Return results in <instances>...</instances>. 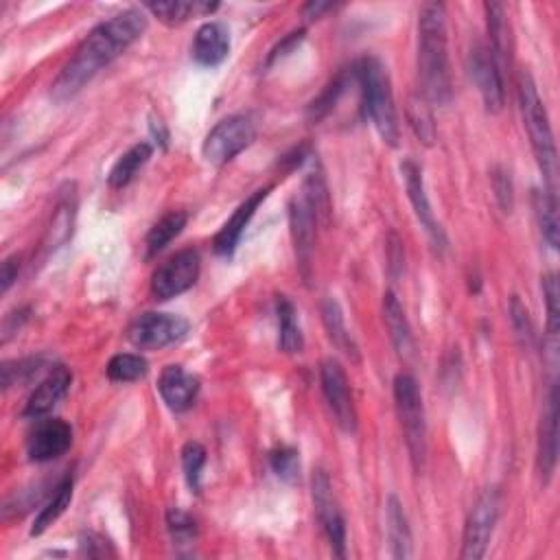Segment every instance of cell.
Instances as JSON below:
<instances>
[{"mask_svg":"<svg viewBox=\"0 0 560 560\" xmlns=\"http://www.w3.org/2000/svg\"><path fill=\"white\" fill-rule=\"evenodd\" d=\"M278 313V346L287 355H296L305 346L302 342V331L296 322V309L291 305V300L280 296L276 302Z\"/></svg>","mask_w":560,"mask_h":560,"instance_id":"27","label":"cell"},{"mask_svg":"<svg viewBox=\"0 0 560 560\" xmlns=\"http://www.w3.org/2000/svg\"><path fill=\"white\" fill-rule=\"evenodd\" d=\"M469 75L473 84L480 90L484 105L488 112H501L506 103V90H504V73L495 64L493 55H490L488 46L477 44L469 55Z\"/></svg>","mask_w":560,"mask_h":560,"instance_id":"12","label":"cell"},{"mask_svg":"<svg viewBox=\"0 0 560 560\" xmlns=\"http://www.w3.org/2000/svg\"><path fill=\"white\" fill-rule=\"evenodd\" d=\"M158 392L169 410L184 412L195 403L200 392V381L189 375L182 366H167L158 381Z\"/></svg>","mask_w":560,"mask_h":560,"instance_id":"19","label":"cell"},{"mask_svg":"<svg viewBox=\"0 0 560 560\" xmlns=\"http://www.w3.org/2000/svg\"><path fill=\"white\" fill-rule=\"evenodd\" d=\"M355 75L361 88V99H364L366 116L375 125L383 143L396 147L401 140V127L388 70L377 57H364V60L355 64Z\"/></svg>","mask_w":560,"mask_h":560,"instance_id":"3","label":"cell"},{"mask_svg":"<svg viewBox=\"0 0 560 560\" xmlns=\"http://www.w3.org/2000/svg\"><path fill=\"white\" fill-rule=\"evenodd\" d=\"M145 9H149L160 22L165 25H182L189 20L193 14H210L215 11L217 5L213 3H184V0H162V3H147Z\"/></svg>","mask_w":560,"mask_h":560,"instance_id":"29","label":"cell"},{"mask_svg":"<svg viewBox=\"0 0 560 560\" xmlns=\"http://www.w3.org/2000/svg\"><path fill=\"white\" fill-rule=\"evenodd\" d=\"M510 322L512 329H515L517 340L521 342L523 348H532L534 346V324L530 320V313L525 309V305L521 302L519 296L510 298Z\"/></svg>","mask_w":560,"mask_h":560,"instance_id":"37","label":"cell"},{"mask_svg":"<svg viewBox=\"0 0 560 560\" xmlns=\"http://www.w3.org/2000/svg\"><path fill=\"white\" fill-rule=\"evenodd\" d=\"M401 173L405 180V189H407V197H410L412 208L416 213V219L420 221V226L425 228L427 235L431 237V241L436 243V248H447V237L442 232L440 224L436 221L434 210H431L429 197L425 191V180H423V169H420L414 160H405L401 165Z\"/></svg>","mask_w":560,"mask_h":560,"instance_id":"14","label":"cell"},{"mask_svg":"<svg viewBox=\"0 0 560 560\" xmlns=\"http://www.w3.org/2000/svg\"><path fill=\"white\" fill-rule=\"evenodd\" d=\"M272 191V186H265V189H259V191H254L248 200H245L235 213H232V217L226 221L224 228H221L217 232V237L213 241L215 245V252L219 256H232L237 250V245L243 237V232L245 228H248L250 224V219L254 217L256 210H259V206L267 200V195H270Z\"/></svg>","mask_w":560,"mask_h":560,"instance_id":"16","label":"cell"},{"mask_svg":"<svg viewBox=\"0 0 560 560\" xmlns=\"http://www.w3.org/2000/svg\"><path fill=\"white\" fill-rule=\"evenodd\" d=\"M42 368V359H20V361H7L3 364V385L11 388V385L29 381L35 372Z\"/></svg>","mask_w":560,"mask_h":560,"instance_id":"39","label":"cell"},{"mask_svg":"<svg viewBox=\"0 0 560 560\" xmlns=\"http://www.w3.org/2000/svg\"><path fill=\"white\" fill-rule=\"evenodd\" d=\"M70 383H73V372H70L66 366H55L49 375H46L38 388L33 390V394L29 396V401L25 405V412L22 416L25 418H42L49 414L53 407L60 403Z\"/></svg>","mask_w":560,"mask_h":560,"instance_id":"17","label":"cell"},{"mask_svg":"<svg viewBox=\"0 0 560 560\" xmlns=\"http://www.w3.org/2000/svg\"><path fill=\"white\" fill-rule=\"evenodd\" d=\"M322 322H324L326 335H329V340L333 342V346L337 350H342V353L348 359L359 361V348L353 340V335H350L348 329H346L344 311L340 307V302H337L335 298H326L322 302Z\"/></svg>","mask_w":560,"mask_h":560,"instance_id":"23","label":"cell"},{"mask_svg":"<svg viewBox=\"0 0 560 560\" xmlns=\"http://www.w3.org/2000/svg\"><path fill=\"white\" fill-rule=\"evenodd\" d=\"M519 105L523 116V127L528 132L532 151L539 162V169L547 180V189L556 186V143L550 125V116H547L545 105L539 97V90L530 73L519 75Z\"/></svg>","mask_w":560,"mask_h":560,"instance_id":"4","label":"cell"},{"mask_svg":"<svg viewBox=\"0 0 560 560\" xmlns=\"http://www.w3.org/2000/svg\"><path fill=\"white\" fill-rule=\"evenodd\" d=\"M394 405L399 414V423L405 434V445L410 451V460L416 473L425 471L427 462V418L423 396L412 375H396L394 379Z\"/></svg>","mask_w":560,"mask_h":560,"instance_id":"5","label":"cell"},{"mask_svg":"<svg viewBox=\"0 0 560 560\" xmlns=\"http://www.w3.org/2000/svg\"><path fill=\"white\" fill-rule=\"evenodd\" d=\"M191 331L189 320L173 313H143L127 331V340L140 350H160L182 342Z\"/></svg>","mask_w":560,"mask_h":560,"instance_id":"8","label":"cell"},{"mask_svg":"<svg viewBox=\"0 0 560 560\" xmlns=\"http://www.w3.org/2000/svg\"><path fill=\"white\" fill-rule=\"evenodd\" d=\"M70 501H73V480L70 477H64V480L57 484L55 493L49 497V501L40 508L38 517L33 521V528H31V536H40L46 530L51 528V525L60 519L66 508L70 506Z\"/></svg>","mask_w":560,"mask_h":560,"instance_id":"26","label":"cell"},{"mask_svg":"<svg viewBox=\"0 0 560 560\" xmlns=\"http://www.w3.org/2000/svg\"><path fill=\"white\" fill-rule=\"evenodd\" d=\"M70 445H73V427L62 418H46L29 434L27 453L31 462H51L62 458Z\"/></svg>","mask_w":560,"mask_h":560,"instance_id":"13","label":"cell"},{"mask_svg":"<svg viewBox=\"0 0 560 560\" xmlns=\"http://www.w3.org/2000/svg\"><path fill=\"white\" fill-rule=\"evenodd\" d=\"M558 462V385L552 381L539 427V473L543 482L552 480Z\"/></svg>","mask_w":560,"mask_h":560,"instance_id":"15","label":"cell"},{"mask_svg":"<svg viewBox=\"0 0 560 560\" xmlns=\"http://www.w3.org/2000/svg\"><path fill=\"white\" fill-rule=\"evenodd\" d=\"M193 60L202 66H219L230 53V33L221 22H206L195 33Z\"/></svg>","mask_w":560,"mask_h":560,"instance_id":"20","label":"cell"},{"mask_svg":"<svg viewBox=\"0 0 560 560\" xmlns=\"http://www.w3.org/2000/svg\"><path fill=\"white\" fill-rule=\"evenodd\" d=\"M305 38V31H294V33H289L287 38L280 42L276 49L272 51V55H270V62H274V60H278V57H283V55H287L291 49H294L296 44H300V40Z\"/></svg>","mask_w":560,"mask_h":560,"instance_id":"42","label":"cell"},{"mask_svg":"<svg viewBox=\"0 0 560 560\" xmlns=\"http://www.w3.org/2000/svg\"><path fill=\"white\" fill-rule=\"evenodd\" d=\"M204 464H206V449L200 445V442H186L182 449V469H184L186 484H189L195 493L202 486Z\"/></svg>","mask_w":560,"mask_h":560,"instance_id":"36","label":"cell"},{"mask_svg":"<svg viewBox=\"0 0 560 560\" xmlns=\"http://www.w3.org/2000/svg\"><path fill=\"white\" fill-rule=\"evenodd\" d=\"M270 464L272 471L280 477L283 482H296L300 477V458L294 447H280L270 453Z\"/></svg>","mask_w":560,"mask_h":560,"instance_id":"38","label":"cell"},{"mask_svg":"<svg viewBox=\"0 0 560 560\" xmlns=\"http://www.w3.org/2000/svg\"><path fill=\"white\" fill-rule=\"evenodd\" d=\"M329 9H333V5L331 3H309L307 7H305V14L309 16V18H320L324 11H329Z\"/></svg>","mask_w":560,"mask_h":560,"instance_id":"44","label":"cell"},{"mask_svg":"<svg viewBox=\"0 0 560 560\" xmlns=\"http://www.w3.org/2000/svg\"><path fill=\"white\" fill-rule=\"evenodd\" d=\"M353 77H355V66L350 68V70H342V73L337 75V77L331 81V84L324 88L322 95L309 105V119H311V121H322L324 116L335 108L337 101L342 99L344 90H346V86H348V81L353 79Z\"/></svg>","mask_w":560,"mask_h":560,"instance_id":"34","label":"cell"},{"mask_svg":"<svg viewBox=\"0 0 560 560\" xmlns=\"http://www.w3.org/2000/svg\"><path fill=\"white\" fill-rule=\"evenodd\" d=\"M543 296L547 309V346H550V353L556 357L558 331H560V289H558L556 274H547L543 278Z\"/></svg>","mask_w":560,"mask_h":560,"instance_id":"32","label":"cell"},{"mask_svg":"<svg viewBox=\"0 0 560 560\" xmlns=\"http://www.w3.org/2000/svg\"><path fill=\"white\" fill-rule=\"evenodd\" d=\"M407 119H410L414 134L423 140L425 145H434L436 125L434 116H431L429 101L423 95H412L410 101H407Z\"/></svg>","mask_w":560,"mask_h":560,"instance_id":"33","label":"cell"},{"mask_svg":"<svg viewBox=\"0 0 560 560\" xmlns=\"http://www.w3.org/2000/svg\"><path fill=\"white\" fill-rule=\"evenodd\" d=\"M302 200H305L307 206L311 208L315 221L329 224L331 197H329V189H326L324 175L320 171L309 173V178L305 180V197H302Z\"/></svg>","mask_w":560,"mask_h":560,"instance_id":"31","label":"cell"},{"mask_svg":"<svg viewBox=\"0 0 560 560\" xmlns=\"http://www.w3.org/2000/svg\"><path fill=\"white\" fill-rule=\"evenodd\" d=\"M20 270V259L18 256H9L3 263V291H9V287L14 285V280L18 278Z\"/></svg>","mask_w":560,"mask_h":560,"instance_id":"43","label":"cell"},{"mask_svg":"<svg viewBox=\"0 0 560 560\" xmlns=\"http://www.w3.org/2000/svg\"><path fill=\"white\" fill-rule=\"evenodd\" d=\"M499 506H501V497L495 486L482 490L480 497L475 499V504L469 512V519H466L464 525L462 554H460L464 560L484 558L499 519Z\"/></svg>","mask_w":560,"mask_h":560,"instance_id":"7","label":"cell"},{"mask_svg":"<svg viewBox=\"0 0 560 560\" xmlns=\"http://www.w3.org/2000/svg\"><path fill=\"white\" fill-rule=\"evenodd\" d=\"M200 254L195 250L175 252L171 259L162 263L151 278V294L156 300H171L189 291L200 278Z\"/></svg>","mask_w":560,"mask_h":560,"instance_id":"10","label":"cell"},{"mask_svg":"<svg viewBox=\"0 0 560 560\" xmlns=\"http://www.w3.org/2000/svg\"><path fill=\"white\" fill-rule=\"evenodd\" d=\"M315 221L311 208L305 200H294L289 204V228L291 239H294L296 259L300 265V272L309 280L311 270V256H313V241H315Z\"/></svg>","mask_w":560,"mask_h":560,"instance_id":"18","label":"cell"},{"mask_svg":"<svg viewBox=\"0 0 560 560\" xmlns=\"http://www.w3.org/2000/svg\"><path fill=\"white\" fill-rule=\"evenodd\" d=\"M534 206L536 215H539V224L543 239L550 243V248H558L560 241V221H558V200H556V189H547L543 193L534 195Z\"/></svg>","mask_w":560,"mask_h":560,"instance_id":"30","label":"cell"},{"mask_svg":"<svg viewBox=\"0 0 560 560\" xmlns=\"http://www.w3.org/2000/svg\"><path fill=\"white\" fill-rule=\"evenodd\" d=\"M311 497L315 506V515L322 525V530L329 539L331 550L337 558L346 556V521L340 510V504L333 495L331 477L324 471H315L311 480Z\"/></svg>","mask_w":560,"mask_h":560,"instance_id":"9","label":"cell"},{"mask_svg":"<svg viewBox=\"0 0 560 560\" xmlns=\"http://www.w3.org/2000/svg\"><path fill=\"white\" fill-rule=\"evenodd\" d=\"M167 525L171 530V536L178 543H191L197 534V525L191 515H186L180 508H171L167 512Z\"/></svg>","mask_w":560,"mask_h":560,"instance_id":"40","label":"cell"},{"mask_svg":"<svg viewBox=\"0 0 560 560\" xmlns=\"http://www.w3.org/2000/svg\"><path fill=\"white\" fill-rule=\"evenodd\" d=\"M418 77L420 92L434 105L451 101V64L447 44V11L440 3H427L418 16Z\"/></svg>","mask_w":560,"mask_h":560,"instance_id":"2","label":"cell"},{"mask_svg":"<svg viewBox=\"0 0 560 560\" xmlns=\"http://www.w3.org/2000/svg\"><path fill=\"white\" fill-rule=\"evenodd\" d=\"M147 18L143 11L125 9L110 20L101 22L90 31L88 38L79 44L75 55L62 68L51 86L55 101H68L84 90L101 70L123 55L145 33Z\"/></svg>","mask_w":560,"mask_h":560,"instance_id":"1","label":"cell"},{"mask_svg":"<svg viewBox=\"0 0 560 560\" xmlns=\"http://www.w3.org/2000/svg\"><path fill=\"white\" fill-rule=\"evenodd\" d=\"M151 154H154V147L149 143H138L130 151H125V154L116 160V165L108 175L112 189H123V186L130 184L136 178V173L147 165Z\"/></svg>","mask_w":560,"mask_h":560,"instance_id":"25","label":"cell"},{"mask_svg":"<svg viewBox=\"0 0 560 560\" xmlns=\"http://www.w3.org/2000/svg\"><path fill=\"white\" fill-rule=\"evenodd\" d=\"M254 138L256 130L248 116H228L208 132L202 145V156L210 167H224L230 160H235L243 149H248Z\"/></svg>","mask_w":560,"mask_h":560,"instance_id":"6","label":"cell"},{"mask_svg":"<svg viewBox=\"0 0 560 560\" xmlns=\"http://www.w3.org/2000/svg\"><path fill=\"white\" fill-rule=\"evenodd\" d=\"M105 372H108L110 381L134 383V381L147 377L149 366H147L145 357L132 355V353H121L110 359V364H108V368H105Z\"/></svg>","mask_w":560,"mask_h":560,"instance_id":"35","label":"cell"},{"mask_svg":"<svg viewBox=\"0 0 560 560\" xmlns=\"http://www.w3.org/2000/svg\"><path fill=\"white\" fill-rule=\"evenodd\" d=\"M320 383L326 405L335 418V423L340 425L346 434H353L357 429V412L353 392H350L348 377L344 368L337 359H324L320 366Z\"/></svg>","mask_w":560,"mask_h":560,"instance_id":"11","label":"cell"},{"mask_svg":"<svg viewBox=\"0 0 560 560\" xmlns=\"http://www.w3.org/2000/svg\"><path fill=\"white\" fill-rule=\"evenodd\" d=\"M493 191L501 210L512 213V208H515V186H512L510 173L504 167L493 169Z\"/></svg>","mask_w":560,"mask_h":560,"instance_id":"41","label":"cell"},{"mask_svg":"<svg viewBox=\"0 0 560 560\" xmlns=\"http://www.w3.org/2000/svg\"><path fill=\"white\" fill-rule=\"evenodd\" d=\"M486 25H488V40L490 46L488 51L493 55L495 64L504 73L508 66V22H506V11L504 5L499 3H486Z\"/></svg>","mask_w":560,"mask_h":560,"instance_id":"24","label":"cell"},{"mask_svg":"<svg viewBox=\"0 0 560 560\" xmlns=\"http://www.w3.org/2000/svg\"><path fill=\"white\" fill-rule=\"evenodd\" d=\"M186 213L182 210H171L165 217H162L158 224H154V228L149 230V235L145 239V256L147 259H154L158 252H162L167 245L180 235L186 226Z\"/></svg>","mask_w":560,"mask_h":560,"instance_id":"28","label":"cell"},{"mask_svg":"<svg viewBox=\"0 0 560 560\" xmlns=\"http://www.w3.org/2000/svg\"><path fill=\"white\" fill-rule=\"evenodd\" d=\"M385 519H388V539L390 554L396 560H405L412 556V530L410 521L403 510V504L396 495H390L385 501Z\"/></svg>","mask_w":560,"mask_h":560,"instance_id":"22","label":"cell"},{"mask_svg":"<svg viewBox=\"0 0 560 560\" xmlns=\"http://www.w3.org/2000/svg\"><path fill=\"white\" fill-rule=\"evenodd\" d=\"M383 322L390 333V340L403 359H410L414 355V337L410 322L405 318V311L401 307L399 298L392 291H385L383 296Z\"/></svg>","mask_w":560,"mask_h":560,"instance_id":"21","label":"cell"}]
</instances>
